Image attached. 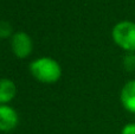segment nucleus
I'll use <instances>...</instances> for the list:
<instances>
[{"label":"nucleus","mask_w":135,"mask_h":134,"mask_svg":"<svg viewBox=\"0 0 135 134\" xmlns=\"http://www.w3.org/2000/svg\"><path fill=\"white\" fill-rule=\"evenodd\" d=\"M18 125V114L12 107L0 104V131L9 132Z\"/></svg>","instance_id":"4"},{"label":"nucleus","mask_w":135,"mask_h":134,"mask_svg":"<svg viewBox=\"0 0 135 134\" xmlns=\"http://www.w3.org/2000/svg\"><path fill=\"white\" fill-rule=\"evenodd\" d=\"M12 50L18 58H25L32 52V40L25 32H18L12 37Z\"/></svg>","instance_id":"3"},{"label":"nucleus","mask_w":135,"mask_h":134,"mask_svg":"<svg viewBox=\"0 0 135 134\" xmlns=\"http://www.w3.org/2000/svg\"><path fill=\"white\" fill-rule=\"evenodd\" d=\"M123 65L126 68V70H128V71L135 70V54L134 52H128V55L124 56Z\"/></svg>","instance_id":"7"},{"label":"nucleus","mask_w":135,"mask_h":134,"mask_svg":"<svg viewBox=\"0 0 135 134\" xmlns=\"http://www.w3.org/2000/svg\"><path fill=\"white\" fill-rule=\"evenodd\" d=\"M121 103L128 112L135 114V80H131L121 90Z\"/></svg>","instance_id":"5"},{"label":"nucleus","mask_w":135,"mask_h":134,"mask_svg":"<svg viewBox=\"0 0 135 134\" xmlns=\"http://www.w3.org/2000/svg\"><path fill=\"white\" fill-rule=\"evenodd\" d=\"M17 94V87L11 80H0V103H7L14 99Z\"/></svg>","instance_id":"6"},{"label":"nucleus","mask_w":135,"mask_h":134,"mask_svg":"<svg viewBox=\"0 0 135 134\" xmlns=\"http://www.w3.org/2000/svg\"><path fill=\"white\" fill-rule=\"evenodd\" d=\"M112 37L115 44L127 52H135V23L123 20L113 27Z\"/></svg>","instance_id":"2"},{"label":"nucleus","mask_w":135,"mask_h":134,"mask_svg":"<svg viewBox=\"0 0 135 134\" xmlns=\"http://www.w3.org/2000/svg\"><path fill=\"white\" fill-rule=\"evenodd\" d=\"M121 134H135V123H127L121 131Z\"/></svg>","instance_id":"9"},{"label":"nucleus","mask_w":135,"mask_h":134,"mask_svg":"<svg viewBox=\"0 0 135 134\" xmlns=\"http://www.w3.org/2000/svg\"><path fill=\"white\" fill-rule=\"evenodd\" d=\"M12 35V26L7 21L0 20V38H7Z\"/></svg>","instance_id":"8"},{"label":"nucleus","mask_w":135,"mask_h":134,"mask_svg":"<svg viewBox=\"0 0 135 134\" xmlns=\"http://www.w3.org/2000/svg\"><path fill=\"white\" fill-rule=\"evenodd\" d=\"M30 71L35 78L43 83H54L62 75L59 64L50 57H42L33 61L30 64Z\"/></svg>","instance_id":"1"}]
</instances>
